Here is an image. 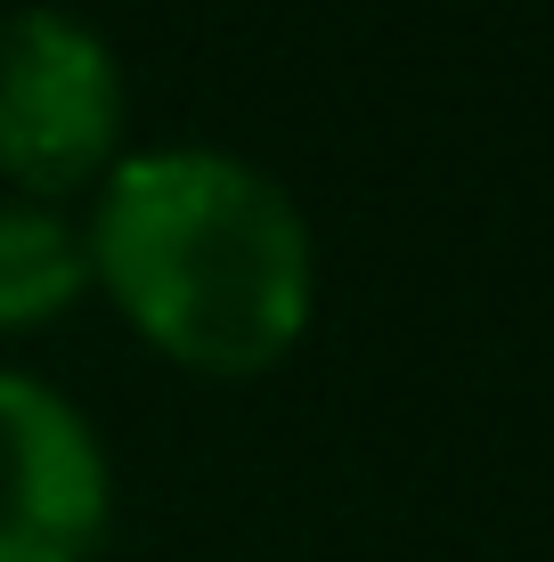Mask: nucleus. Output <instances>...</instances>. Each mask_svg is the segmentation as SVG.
Segmentation results:
<instances>
[{
	"label": "nucleus",
	"instance_id": "nucleus-2",
	"mask_svg": "<svg viewBox=\"0 0 554 562\" xmlns=\"http://www.w3.org/2000/svg\"><path fill=\"white\" fill-rule=\"evenodd\" d=\"M123 155V66L74 9L25 0L0 16V180L25 204H57L106 180Z\"/></svg>",
	"mask_w": 554,
	"mask_h": 562
},
{
	"label": "nucleus",
	"instance_id": "nucleus-4",
	"mask_svg": "<svg viewBox=\"0 0 554 562\" xmlns=\"http://www.w3.org/2000/svg\"><path fill=\"white\" fill-rule=\"evenodd\" d=\"M90 294V254L82 228L57 221V204H0V335H33V326L66 318Z\"/></svg>",
	"mask_w": 554,
	"mask_h": 562
},
{
	"label": "nucleus",
	"instance_id": "nucleus-1",
	"mask_svg": "<svg viewBox=\"0 0 554 562\" xmlns=\"http://www.w3.org/2000/svg\"><path fill=\"white\" fill-rule=\"evenodd\" d=\"M82 254L90 285L147 351L213 383L285 367L318 310V245L302 204L228 147L114 155Z\"/></svg>",
	"mask_w": 554,
	"mask_h": 562
},
{
	"label": "nucleus",
	"instance_id": "nucleus-3",
	"mask_svg": "<svg viewBox=\"0 0 554 562\" xmlns=\"http://www.w3.org/2000/svg\"><path fill=\"white\" fill-rule=\"evenodd\" d=\"M106 514V449L82 408L0 367V562H90Z\"/></svg>",
	"mask_w": 554,
	"mask_h": 562
}]
</instances>
